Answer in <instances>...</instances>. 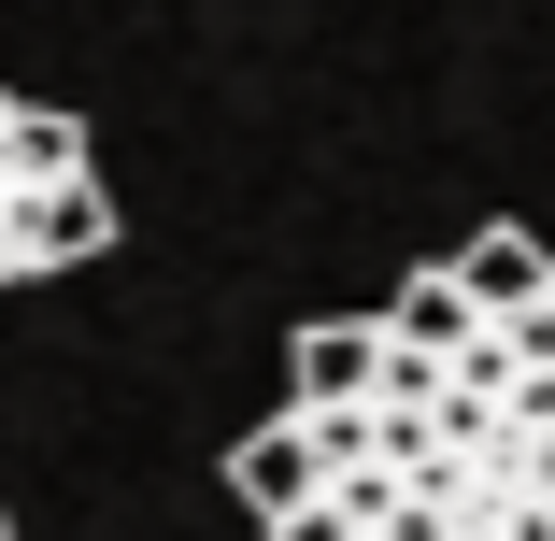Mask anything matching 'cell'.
<instances>
[{
	"instance_id": "6da1fadb",
	"label": "cell",
	"mask_w": 555,
	"mask_h": 541,
	"mask_svg": "<svg viewBox=\"0 0 555 541\" xmlns=\"http://www.w3.org/2000/svg\"><path fill=\"white\" fill-rule=\"evenodd\" d=\"M100 243H115V185H100L86 129L57 115V100L0 86V299L72 271V257H100Z\"/></svg>"
},
{
	"instance_id": "7a4b0ae2",
	"label": "cell",
	"mask_w": 555,
	"mask_h": 541,
	"mask_svg": "<svg viewBox=\"0 0 555 541\" xmlns=\"http://www.w3.org/2000/svg\"><path fill=\"white\" fill-rule=\"evenodd\" d=\"M285 385H299V413H371L385 399V313H313L285 343Z\"/></svg>"
},
{
	"instance_id": "3957f363",
	"label": "cell",
	"mask_w": 555,
	"mask_h": 541,
	"mask_svg": "<svg viewBox=\"0 0 555 541\" xmlns=\"http://www.w3.org/2000/svg\"><path fill=\"white\" fill-rule=\"evenodd\" d=\"M441 271H456V299L485 313V329H527V313H555V243H541V229H470Z\"/></svg>"
},
{
	"instance_id": "277c9868",
	"label": "cell",
	"mask_w": 555,
	"mask_h": 541,
	"mask_svg": "<svg viewBox=\"0 0 555 541\" xmlns=\"http://www.w3.org/2000/svg\"><path fill=\"white\" fill-rule=\"evenodd\" d=\"M229 499H243L257 527H285V513L327 499V456H313V427H299V413H271V427H243V442H229Z\"/></svg>"
},
{
	"instance_id": "5b68a950",
	"label": "cell",
	"mask_w": 555,
	"mask_h": 541,
	"mask_svg": "<svg viewBox=\"0 0 555 541\" xmlns=\"http://www.w3.org/2000/svg\"><path fill=\"white\" fill-rule=\"evenodd\" d=\"M385 343H399V357H441V371H456V357L485 343V313L456 299V271H441V257H427V271H413V285L385 299Z\"/></svg>"
},
{
	"instance_id": "8992f818",
	"label": "cell",
	"mask_w": 555,
	"mask_h": 541,
	"mask_svg": "<svg viewBox=\"0 0 555 541\" xmlns=\"http://www.w3.org/2000/svg\"><path fill=\"white\" fill-rule=\"evenodd\" d=\"M257 541H357V513H343V499H313V513H285V527H257Z\"/></svg>"
},
{
	"instance_id": "52a82bcc",
	"label": "cell",
	"mask_w": 555,
	"mask_h": 541,
	"mask_svg": "<svg viewBox=\"0 0 555 541\" xmlns=\"http://www.w3.org/2000/svg\"><path fill=\"white\" fill-rule=\"evenodd\" d=\"M0 541H15V527H0Z\"/></svg>"
}]
</instances>
